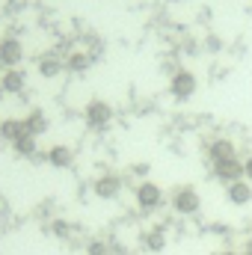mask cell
I'll return each mask as SVG.
<instances>
[{"label":"cell","mask_w":252,"mask_h":255,"mask_svg":"<svg viewBox=\"0 0 252 255\" xmlns=\"http://www.w3.org/2000/svg\"><path fill=\"white\" fill-rule=\"evenodd\" d=\"M199 208H202V196H199L196 187H190V184L175 187V193H172V211H175V214H181V217H193Z\"/></svg>","instance_id":"cell-1"},{"label":"cell","mask_w":252,"mask_h":255,"mask_svg":"<svg viewBox=\"0 0 252 255\" xmlns=\"http://www.w3.org/2000/svg\"><path fill=\"white\" fill-rule=\"evenodd\" d=\"M196 89H199V80H196V74L187 71V68L175 71L172 80H169V92H172L175 101H190V98L196 95Z\"/></svg>","instance_id":"cell-2"},{"label":"cell","mask_w":252,"mask_h":255,"mask_svg":"<svg viewBox=\"0 0 252 255\" xmlns=\"http://www.w3.org/2000/svg\"><path fill=\"white\" fill-rule=\"evenodd\" d=\"M136 205L142 208V211H154V208H160V202H163V190H160V184H154V181H139L136 184Z\"/></svg>","instance_id":"cell-3"},{"label":"cell","mask_w":252,"mask_h":255,"mask_svg":"<svg viewBox=\"0 0 252 255\" xmlns=\"http://www.w3.org/2000/svg\"><path fill=\"white\" fill-rule=\"evenodd\" d=\"M24 60V45L15 36L0 39V65L3 68H18V63Z\"/></svg>","instance_id":"cell-4"},{"label":"cell","mask_w":252,"mask_h":255,"mask_svg":"<svg viewBox=\"0 0 252 255\" xmlns=\"http://www.w3.org/2000/svg\"><path fill=\"white\" fill-rule=\"evenodd\" d=\"M110 119H113V110H110L107 101H89L86 104V125L89 128L101 130V128L110 125Z\"/></svg>","instance_id":"cell-5"},{"label":"cell","mask_w":252,"mask_h":255,"mask_svg":"<svg viewBox=\"0 0 252 255\" xmlns=\"http://www.w3.org/2000/svg\"><path fill=\"white\" fill-rule=\"evenodd\" d=\"M214 175H217L220 181H226V184H232V181H238V178H244V160H238V157H229V160H220V163H214Z\"/></svg>","instance_id":"cell-6"},{"label":"cell","mask_w":252,"mask_h":255,"mask_svg":"<svg viewBox=\"0 0 252 255\" xmlns=\"http://www.w3.org/2000/svg\"><path fill=\"white\" fill-rule=\"evenodd\" d=\"M226 196H229V202H232V205H238V208L250 205V202H252V181L238 178V181L226 184Z\"/></svg>","instance_id":"cell-7"},{"label":"cell","mask_w":252,"mask_h":255,"mask_svg":"<svg viewBox=\"0 0 252 255\" xmlns=\"http://www.w3.org/2000/svg\"><path fill=\"white\" fill-rule=\"evenodd\" d=\"M92 190H95V196L98 199H116L119 193H122V178L119 175H101L95 184H92Z\"/></svg>","instance_id":"cell-8"},{"label":"cell","mask_w":252,"mask_h":255,"mask_svg":"<svg viewBox=\"0 0 252 255\" xmlns=\"http://www.w3.org/2000/svg\"><path fill=\"white\" fill-rule=\"evenodd\" d=\"M229 157H235V142H232L229 136L214 139V142H211V148H208V160H211V166H214V163H220V160H229Z\"/></svg>","instance_id":"cell-9"},{"label":"cell","mask_w":252,"mask_h":255,"mask_svg":"<svg viewBox=\"0 0 252 255\" xmlns=\"http://www.w3.org/2000/svg\"><path fill=\"white\" fill-rule=\"evenodd\" d=\"M0 86H3V92L18 95V92H24L27 77H24V71H21V68H6V71H3V77H0Z\"/></svg>","instance_id":"cell-10"},{"label":"cell","mask_w":252,"mask_h":255,"mask_svg":"<svg viewBox=\"0 0 252 255\" xmlns=\"http://www.w3.org/2000/svg\"><path fill=\"white\" fill-rule=\"evenodd\" d=\"M45 157H48V163H51V166L65 169V166H71V160H74V151H71L68 145H51V151H48Z\"/></svg>","instance_id":"cell-11"},{"label":"cell","mask_w":252,"mask_h":255,"mask_svg":"<svg viewBox=\"0 0 252 255\" xmlns=\"http://www.w3.org/2000/svg\"><path fill=\"white\" fill-rule=\"evenodd\" d=\"M12 148H15V154H21V157H36V154H39V136L24 133V136H18V139L12 142Z\"/></svg>","instance_id":"cell-12"},{"label":"cell","mask_w":252,"mask_h":255,"mask_svg":"<svg viewBox=\"0 0 252 255\" xmlns=\"http://www.w3.org/2000/svg\"><path fill=\"white\" fill-rule=\"evenodd\" d=\"M24 133H27L24 119H3V122H0V139H6V142H15V139L24 136Z\"/></svg>","instance_id":"cell-13"},{"label":"cell","mask_w":252,"mask_h":255,"mask_svg":"<svg viewBox=\"0 0 252 255\" xmlns=\"http://www.w3.org/2000/svg\"><path fill=\"white\" fill-rule=\"evenodd\" d=\"M142 247H145L148 253H160V250L166 247V232H163V229H157V226H154V229H148V232L142 235Z\"/></svg>","instance_id":"cell-14"},{"label":"cell","mask_w":252,"mask_h":255,"mask_svg":"<svg viewBox=\"0 0 252 255\" xmlns=\"http://www.w3.org/2000/svg\"><path fill=\"white\" fill-rule=\"evenodd\" d=\"M24 128H27V133L42 136V133L48 130V116H45L42 110H30V116L24 119Z\"/></svg>","instance_id":"cell-15"},{"label":"cell","mask_w":252,"mask_h":255,"mask_svg":"<svg viewBox=\"0 0 252 255\" xmlns=\"http://www.w3.org/2000/svg\"><path fill=\"white\" fill-rule=\"evenodd\" d=\"M63 68H65L63 60H57V57H42V60H39V74H42V77H57Z\"/></svg>","instance_id":"cell-16"},{"label":"cell","mask_w":252,"mask_h":255,"mask_svg":"<svg viewBox=\"0 0 252 255\" xmlns=\"http://www.w3.org/2000/svg\"><path fill=\"white\" fill-rule=\"evenodd\" d=\"M89 63H92V60H89L86 54H71V57L65 60V68H68V71H74V74H80V71H86V68H89Z\"/></svg>","instance_id":"cell-17"},{"label":"cell","mask_w":252,"mask_h":255,"mask_svg":"<svg viewBox=\"0 0 252 255\" xmlns=\"http://www.w3.org/2000/svg\"><path fill=\"white\" fill-rule=\"evenodd\" d=\"M86 255H110V250H107V244H101V241H92V244L86 247Z\"/></svg>","instance_id":"cell-18"},{"label":"cell","mask_w":252,"mask_h":255,"mask_svg":"<svg viewBox=\"0 0 252 255\" xmlns=\"http://www.w3.org/2000/svg\"><path fill=\"white\" fill-rule=\"evenodd\" d=\"M51 229H54V235H57V238H65V235H68V223H63V220H57Z\"/></svg>","instance_id":"cell-19"},{"label":"cell","mask_w":252,"mask_h":255,"mask_svg":"<svg viewBox=\"0 0 252 255\" xmlns=\"http://www.w3.org/2000/svg\"><path fill=\"white\" fill-rule=\"evenodd\" d=\"M244 178H247V181H252V154L244 160Z\"/></svg>","instance_id":"cell-20"},{"label":"cell","mask_w":252,"mask_h":255,"mask_svg":"<svg viewBox=\"0 0 252 255\" xmlns=\"http://www.w3.org/2000/svg\"><path fill=\"white\" fill-rule=\"evenodd\" d=\"M133 175H148V163H136L133 166Z\"/></svg>","instance_id":"cell-21"},{"label":"cell","mask_w":252,"mask_h":255,"mask_svg":"<svg viewBox=\"0 0 252 255\" xmlns=\"http://www.w3.org/2000/svg\"><path fill=\"white\" fill-rule=\"evenodd\" d=\"M241 255H252V241H250V244H247V250H244V253H241Z\"/></svg>","instance_id":"cell-22"},{"label":"cell","mask_w":252,"mask_h":255,"mask_svg":"<svg viewBox=\"0 0 252 255\" xmlns=\"http://www.w3.org/2000/svg\"><path fill=\"white\" fill-rule=\"evenodd\" d=\"M217 255H241V253H232V250H223V253H217Z\"/></svg>","instance_id":"cell-23"},{"label":"cell","mask_w":252,"mask_h":255,"mask_svg":"<svg viewBox=\"0 0 252 255\" xmlns=\"http://www.w3.org/2000/svg\"><path fill=\"white\" fill-rule=\"evenodd\" d=\"M3 95H6V92H3V86H0V101H3Z\"/></svg>","instance_id":"cell-24"}]
</instances>
